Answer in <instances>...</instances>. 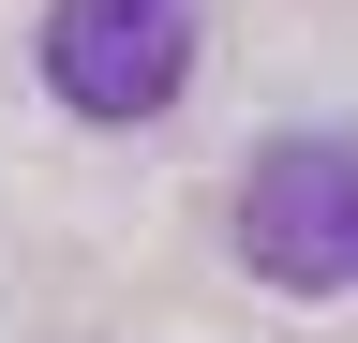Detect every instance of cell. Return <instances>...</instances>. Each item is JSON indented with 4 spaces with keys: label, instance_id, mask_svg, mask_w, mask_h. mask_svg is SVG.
<instances>
[{
    "label": "cell",
    "instance_id": "1",
    "mask_svg": "<svg viewBox=\"0 0 358 343\" xmlns=\"http://www.w3.org/2000/svg\"><path fill=\"white\" fill-rule=\"evenodd\" d=\"M239 269L284 298H343L358 284V135H268L239 164Z\"/></svg>",
    "mask_w": 358,
    "mask_h": 343
},
{
    "label": "cell",
    "instance_id": "2",
    "mask_svg": "<svg viewBox=\"0 0 358 343\" xmlns=\"http://www.w3.org/2000/svg\"><path fill=\"white\" fill-rule=\"evenodd\" d=\"M179 75H194V0H45V90L90 135L164 119Z\"/></svg>",
    "mask_w": 358,
    "mask_h": 343
}]
</instances>
